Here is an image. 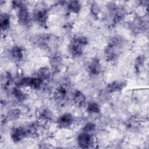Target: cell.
Listing matches in <instances>:
<instances>
[{"label":"cell","instance_id":"cell-1","mask_svg":"<svg viewBox=\"0 0 149 149\" xmlns=\"http://www.w3.org/2000/svg\"><path fill=\"white\" fill-rule=\"evenodd\" d=\"M122 43V41L121 39L118 37H114L111 39L105 50V55L107 61L113 62L117 59Z\"/></svg>","mask_w":149,"mask_h":149},{"label":"cell","instance_id":"cell-2","mask_svg":"<svg viewBox=\"0 0 149 149\" xmlns=\"http://www.w3.org/2000/svg\"><path fill=\"white\" fill-rule=\"evenodd\" d=\"M88 44L87 38L83 36L74 37L69 47V50L73 56H79L83 54V47Z\"/></svg>","mask_w":149,"mask_h":149},{"label":"cell","instance_id":"cell-3","mask_svg":"<svg viewBox=\"0 0 149 149\" xmlns=\"http://www.w3.org/2000/svg\"><path fill=\"white\" fill-rule=\"evenodd\" d=\"M77 142L79 146L82 148H91L94 145V137L92 134L83 132L77 136Z\"/></svg>","mask_w":149,"mask_h":149},{"label":"cell","instance_id":"cell-4","mask_svg":"<svg viewBox=\"0 0 149 149\" xmlns=\"http://www.w3.org/2000/svg\"><path fill=\"white\" fill-rule=\"evenodd\" d=\"M29 134H30V131L29 129L22 127H16L11 133V138L13 142L18 143L22 141Z\"/></svg>","mask_w":149,"mask_h":149},{"label":"cell","instance_id":"cell-5","mask_svg":"<svg viewBox=\"0 0 149 149\" xmlns=\"http://www.w3.org/2000/svg\"><path fill=\"white\" fill-rule=\"evenodd\" d=\"M73 121V117L70 113H65L58 119L56 123L61 129H65L70 126Z\"/></svg>","mask_w":149,"mask_h":149},{"label":"cell","instance_id":"cell-6","mask_svg":"<svg viewBox=\"0 0 149 149\" xmlns=\"http://www.w3.org/2000/svg\"><path fill=\"white\" fill-rule=\"evenodd\" d=\"M127 84V82L126 81H121L117 80L112 81L109 83L106 87L107 91L109 93H117L122 91Z\"/></svg>","mask_w":149,"mask_h":149},{"label":"cell","instance_id":"cell-7","mask_svg":"<svg viewBox=\"0 0 149 149\" xmlns=\"http://www.w3.org/2000/svg\"><path fill=\"white\" fill-rule=\"evenodd\" d=\"M88 71L91 75H97L101 71V65L98 59L94 58L88 66Z\"/></svg>","mask_w":149,"mask_h":149},{"label":"cell","instance_id":"cell-8","mask_svg":"<svg viewBox=\"0 0 149 149\" xmlns=\"http://www.w3.org/2000/svg\"><path fill=\"white\" fill-rule=\"evenodd\" d=\"M34 19L40 26H45L48 19L47 10L44 9L38 10L34 15Z\"/></svg>","mask_w":149,"mask_h":149},{"label":"cell","instance_id":"cell-9","mask_svg":"<svg viewBox=\"0 0 149 149\" xmlns=\"http://www.w3.org/2000/svg\"><path fill=\"white\" fill-rule=\"evenodd\" d=\"M73 101L76 105L79 107H81L84 106L86 102V97L83 93L79 90H77L74 94Z\"/></svg>","mask_w":149,"mask_h":149},{"label":"cell","instance_id":"cell-10","mask_svg":"<svg viewBox=\"0 0 149 149\" xmlns=\"http://www.w3.org/2000/svg\"><path fill=\"white\" fill-rule=\"evenodd\" d=\"M10 54L14 60L16 61H20L23 59L24 51L20 47L15 46L12 48Z\"/></svg>","mask_w":149,"mask_h":149},{"label":"cell","instance_id":"cell-11","mask_svg":"<svg viewBox=\"0 0 149 149\" xmlns=\"http://www.w3.org/2000/svg\"><path fill=\"white\" fill-rule=\"evenodd\" d=\"M67 8L71 13L77 14L81 9V3L77 1H70L67 2Z\"/></svg>","mask_w":149,"mask_h":149},{"label":"cell","instance_id":"cell-12","mask_svg":"<svg viewBox=\"0 0 149 149\" xmlns=\"http://www.w3.org/2000/svg\"><path fill=\"white\" fill-rule=\"evenodd\" d=\"M10 26V16L7 13H1L0 17V27L2 31L6 30Z\"/></svg>","mask_w":149,"mask_h":149},{"label":"cell","instance_id":"cell-13","mask_svg":"<svg viewBox=\"0 0 149 149\" xmlns=\"http://www.w3.org/2000/svg\"><path fill=\"white\" fill-rule=\"evenodd\" d=\"M43 80L38 77H30L29 86L34 89H39L42 86Z\"/></svg>","mask_w":149,"mask_h":149},{"label":"cell","instance_id":"cell-14","mask_svg":"<svg viewBox=\"0 0 149 149\" xmlns=\"http://www.w3.org/2000/svg\"><path fill=\"white\" fill-rule=\"evenodd\" d=\"M86 110L90 113H98L100 112L101 109L100 105L94 102H89L87 106Z\"/></svg>","mask_w":149,"mask_h":149},{"label":"cell","instance_id":"cell-15","mask_svg":"<svg viewBox=\"0 0 149 149\" xmlns=\"http://www.w3.org/2000/svg\"><path fill=\"white\" fill-rule=\"evenodd\" d=\"M50 70L49 68L47 67L42 68L40 69L37 73V77L41 79V80H47L48 79L50 76Z\"/></svg>","mask_w":149,"mask_h":149},{"label":"cell","instance_id":"cell-16","mask_svg":"<svg viewBox=\"0 0 149 149\" xmlns=\"http://www.w3.org/2000/svg\"><path fill=\"white\" fill-rule=\"evenodd\" d=\"M13 96L19 101H23L26 98L27 95L24 94L19 87H15L12 91Z\"/></svg>","mask_w":149,"mask_h":149},{"label":"cell","instance_id":"cell-17","mask_svg":"<svg viewBox=\"0 0 149 149\" xmlns=\"http://www.w3.org/2000/svg\"><path fill=\"white\" fill-rule=\"evenodd\" d=\"M66 94V91L65 88L63 86H59L56 89L54 93V95L56 99L61 100L65 97Z\"/></svg>","mask_w":149,"mask_h":149},{"label":"cell","instance_id":"cell-18","mask_svg":"<svg viewBox=\"0 0 149 149\" xmlns=\"http://www.w3.org/2000/svg\"><path fill=\"white\" fill-rule=\"evenodd\" d=\"M95 129H96V125L94 122H89L87 123L84 126L83 129V132L87 133L92 134L95 130Z\"/></svg>","mask_w":149,"mask_h":149},{"label":"cell","instance_id":"cell-19","mask_svg":"<svg viewBox=\"0 0 149 149\" xmlns=\"http://www.w3.org/2000/svg\"><path fill=\"white\" fill-rule=\"evenodd\" d=\"M51 61V65L53 67H54L55 68H57L59 66V65L61 63V58L59 57L58 56H55L54 58H52Z\"/></svg>","mask_w":149,"mask_h":149}]
</instances>
